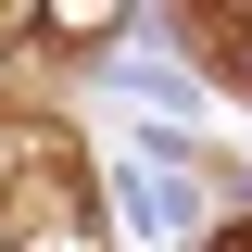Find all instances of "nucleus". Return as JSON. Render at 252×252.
<instances>
[{"mask_svg":"<svg viewBox=\"0 0 252 252\" xmlns=\"http://www.w3.org/2000/svg\"><path fill=\"white\" fill-rule=\"evenodd\" d=\"M0 252H114L101 189L63 152V126H0Z\"/></svg>","mask_w":252,"mask_h":252,"instance_id":"obj_1","label":"nucleus"},{"mask_svg":"<svg viewBox=\"0 0 252 252\" xmlns=\"http://www.w3.org/2000/svg\"><path fill=\"white\" fill-rule=\"evenodd\" d=\"M215 252H252V227H215Z\"/></svg>","mask_w":252,"mask_h":252,"instance_id":"obj_2","label":"nucleus"}]
</instances>
